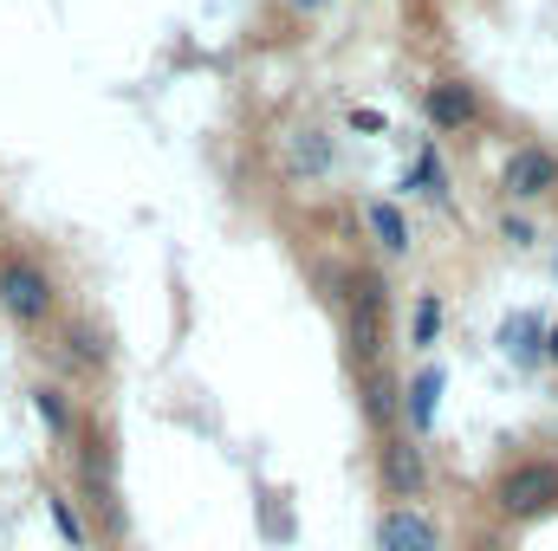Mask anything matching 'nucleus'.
<instances>
[{
  "instance_id": "17",
  "label": "nucleus",
  "mask_w": 558,
  "mask_h": 551,
  "mask_svg": "<svg viewBox=\"0 0 558 551\" xmlns=\"http://www.w3.org/2000/svg\"><path fill=\"white\" fill-rule=\"evenodd\" d=\"M46 513H52V526H59V539H65V546H85V526H78V513H72L59 493H46Z\"/></svg>"
},
{
  "instance_id": "14",
  "label": "nucleus",
  "mask_w": 558,
  "mask_h": 551,
  "mask_svg": "<svg viewBox=\"0 0 558 551\" xmlns=\"http://www.w3.org/2000/svg\"><path fill=\"white\" fill-rule=\"evenodd\" d=\"M33 415L46 421V434H59V441L72 434V403H65L59 383H39V390H33Z\"/></svg>"
},
{
  "instance_id": "7",
  "label": "nucleus",
  "mask_w": 558,
  "mask_h": 551,
  "mask_svg": "<svg viewBox=\"0 0 558 551\" xmlns=\"http://www.w3.org/2000/svg\"><path fill=\"white\" fill-rule=\"evenodd\" d=\"M377 551H441V526L422 506H384L377 519Z\"/></svg>"
},
{
  "instance_id": "11",
  "label": "nucleus",
  "mask_w": 558,
  "mask_h": 551,
  "mask_svg": "<svg viewBox=\"0 0 558 551\" xmlns=\"http://www.w3.org/2000/svg\"><path fill=\"white\" fill-rule=\"evenodd\" d=\"M357 396H364V415H371V428H384L390 434V421L403 409V396H397V377L377 364V370H357Z\"/></svg>"
},
{
  "instance_id": "1",
  "label": "nucleus",
  "mask_w": 558,
  "mask_h": 551,
  "mask_svg": "<svg viewBox=\"0 0 558 551\" xmlns=\"http://www.w3.org/2000/svg\"><path fill=\"white\" fill-rule=\"evenodd\" d=\"M384 318H390V285L371 267L344 273V338H351V364L357 370L384 364Z\"/></svg>"
},
{
  "instance_id": "4",
  "label": "nucleus",
  "mask_w": 558,
  "mask_h": 551,
  "mask_svg": "<svg viewBox=\"0 0 558 551\" xmlns=\"http://www.w3.org/2000/svg\"><path fill=\"white\" fill-rule=\"evenodd\" d=\"M377 474H384V493H390L397 506H416L422 487H428V461H422L416 434H384V448H377Z\"/></svg>"
},
{
  "instance_id": "13",
  "label": "nucleus",
  "mask_w": 558,
  "mask_h": 551,
  "mask_svg": "<svg viewBox=\"0 0 558 551\" xmlns=\"http://www.w3.org/2000/svg\"><path fill=\"white\" fill-rule=\"evenodd\" d=\"M364 221H371V234H377V247H384L390 260H403V254H410V221H403V208H397V201H371V208H364Z\"/></svg>"
},
{
  "instance_id": "20",
  "label": "nucleus",
  "mask_w": 558,
  "mask_h": 551,
  "mask_svg": "<svg viewBox=\"0 0 558 551\" xmlns=\"http://www.w3.org/2000/svg\"><path fill=\"white\" fill-rule=\"evenodd\" d=\"M546 364H558V325L546 331Z\"/></svg>"
},
{
  "instance_id": "3",
  "label": "nucleus",
  "mask_w": 558,
  "mask_h": 551,
  "mask_svg": "<svg viewBox=\"0 0 558 551\" xmlns=\"http://www.w3.org/2000/svg\"><path fill=\"white\" fill-rule=\"evenodd\" d=\"M494 506L507 519H539L558 506V461H513L494 480Z\"/></svg>"
},
{
  "instance_id": "18",
  "label": "nucleus",
  "mask_w": 558,
  "mask_h": 551,
  "mask_svg": "<svg viewBox=\"0 0 558 551\" xmlns=\"http://www.w3.org/2000/svg\"><path fill=\"white\" fill-rule=\"evenodd\" d=\"M500 234H507V241H513V247H533V228H526V221H520V215H507V221H500Z\"/></svg>"
},
{
  "instance_id": "16",
  "label": "nucleus",
  "mask_w": 558,
  "mask_h": 551,
  "mask_svg": "<svg viewBox=\"0 0 558 551\" xmlns=\"http://www.w3.org/2000/svg\"><path fill=\"white\" fill-rule=\"evenodd\" d=\"M403 188H416V195H435V201H448V175H441V162H435V156H422L416 169L403 175Z\"/></svg>"
},
{
  "instance_id": "2",
  "label": "nucleus",
  "mask_w": 558,
  "mask_h": 551,
  "mask_svg": "<svg viewBox=\"0 0 558 551\" xmlns=\"http://www.w3.org/2000/svg\"><path fill=\"white\" fill-rule=\"evenodd\" d=\"M0 311L20 331H39L59 311V279L46 273L39 260H26V254H0Z\"/></svg>"
},
{
  "instance_id": "15",
  "label": "nucleus",
  "mask_w": 558,
  "mask_h": 551,
  "mask_svg": "<svg viewBox=\"0 0 558 551\" xmlns=\"http://www.w3.org/2000/svg\"><path fill=\"white\" fill-rule=\"evenodd\" d=\"M435 338H441V298H435V292H422V298H416V325H410V344L428 351Z\"/></svg>"
},
{
  "instance_id": "5",
  "label": "nucleus",
  "mask_w": 558,
  "mask_h": 551,
  "mask_svg": "<svg viewBox=\"0 0 558 551\" xmlns=\"http://www.w3.org/2000/svg\"><path fill=\"white\" fill-rule=\"evenodd\" d=\"M500 188H507L513 201H539V195H553L558 188V156L553 149H539V143L513 149L507 169H500Z\"/></svg>"
},
{
  "instance_id": "12",
  "label": "nucleus",
  "mask_w": 558,
  "mask_h": 551,
  "mask_svg": "<svg viewBox=\"0 0 558 551\" xmlns=\"http://www.w3.org/2000/svg\"><path fill=\"white\" fill-rule=\"evenodd\" d=\"M65 357H72L78 370H105V364H111V338H105L92 318H72V325H65Z\"/></svg>"
},
{
  "instance_id": "9",
  "label": "nucleus",
  "mask_w": 558,
  "mask_h": 551,
  "mask_svg": "<svg viewBox=\"0 0 558 551\" xmlns=\"http://www.w3.org/2000/svg\"><path fill=\"white\" fill-rule=\"evenodd\" d=\"M441 390H448V377H441V364H422L416 377H410V390H403V415H410V434H428L435 428V409H441Z\"/></svg>"
},
{
  "instance_id": "8",
  "label": "nucleus",
  "mask_w": 558,
  "mask_h": 551,
  "mask_svg": "<svg viewBox=\"0 0 558 551\" xmlns=\"http://www.w3.org/2000/svg\"><path fill=\"white\" fill-rule=\"evenodd\" d=\"M338 169V143L331 131H318V124H305V131H292L286 137V175H305V182H325Z\"/></svg>"
},
{
  "instance_id": "10",
  "label": "nucleus",
  "mask_w": 558,
  "mask_h": 551,
  "mask_svg": "<svg viewBox=\"0 0 558 551\" xmlns=\"http://www.w3.org/2000/svg\"><path fill=\"white\" fill-rule=\"evenodd\" d=\"M546 331H553V325H546L539 311H513V318L500 325V351H507L513 364H539V357H546Z\"/></svg>"
},
{
  "instance_id": "6",
  "label": "nucleus",
  "mask_w": 558,
  "mask_h": 551,
  "mask_svg": "<svg viewBox=\"0 0 558 551\" xmlns=\"http://www.w3.org/2000/svg\"><path fill=\"white\" fill-rule=\"evenodd\" d=\"M422 111H428V124L448 131V137H461V131L481 124V98H474V85H461V78H435V85L422 91Z\"/></svg>"
},
{
  "instance_id": "19",
  "label": "nucleus",
  "mask_w": 558,
  "mask_h": 551,
  "mask_svg": "<svg viewBox=\"0 0 558 551\" xmlns=\"http://www.w3.org/2000/svg\"><path fill=\"white\" fill-rule=\"evenodd\" d=\"M279 7H292V13H299V20H312V13H325V7H331V0H279Z\"/></svg>"
}]
</instances>
